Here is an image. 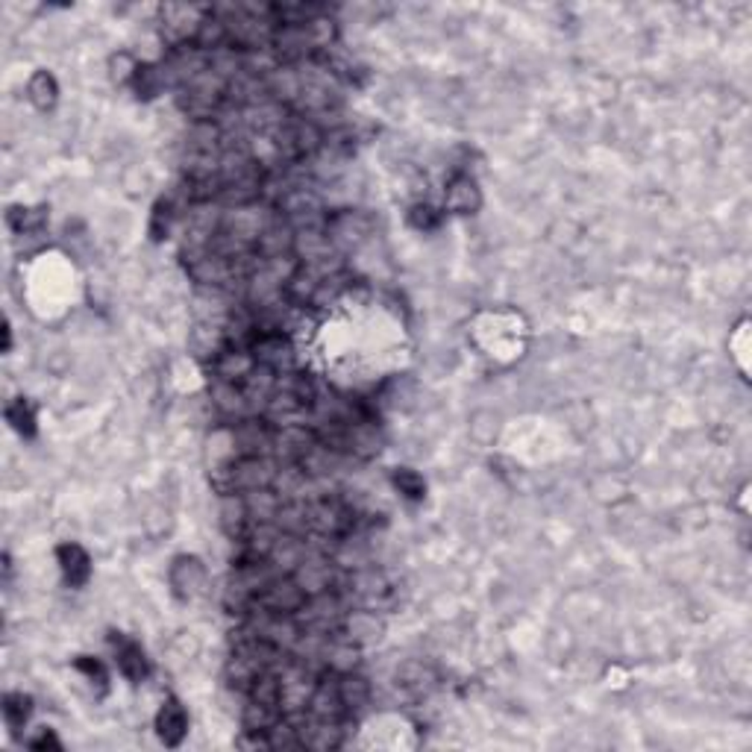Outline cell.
<instances>
[{"mask_svg":"<svg viewBox=\"0 0 752 752\" xmlns=\"http://www.w3.org/2000/svg\"><path fill=\"white\" fill-rule=\"evenodd\" d=\"M253 368H256V356L250 350H241V347H224L212 359V371L221 382L241 385Z\"/></svg>","mask_w":752,"mask_h":752,"instance_id":"277c9868","label":"cell"},{"mask_svg":"<svg viewBox=\"0 0 752 752\" xmlns=\"http://www.w3.org/2000/svg\"><path fill=\"white\" fill-rule=\"evenodd\" d=\"M276 470H280V462L271 459V456H235L230 462L233 491L247 494V491L271 488Z\"/></svg>","mask_w":752,"mask_h":752,"instance_id":"6da1fadb","label":"cell"},{"mask_svg":"<svg viewBox=\"0 0 752 752\" xmlns=\"http://www.w3.org/2000/svg\"><path fill=\"white\" fill-rule=\"evenodd\" d=\"M306 600H309V593L297 585V579L291 573H282V576L271 579L268 585L256 593V602H259V606L274 611V615H289V617H294L297 611L306 606Z\"/></svg>","mask_w":752,"mask_h":752,"instance_id":"7a4b0ae2","label":"cell"},{"mask_svg":"<svg viewBox=\"0 0 752 752\" xmlns=\"http://www.w3.org/2000/svg\"><path fill=\"white\" fill-rule=\"evenodd\" d=\"M339 694H341V702H344V708L350 711H359L368 706V699H371V685H368V679H362L359 673H344V676H339Z\"/></svg>","mask_w":752,"mask_h":752,"instance_id":"5b68a950","label":"cell"},{"mask_svg":"<svg viewBox=\"0 0 752 752\" xmlns=\"http://www.w3.org/2000/svg\"><path fill=\"white\" fill-rule=\"evenodd\" d=\"M397 485L409 491V497H421L423 494V482L418 477H412V473H397Z\"/></svg>","mask_w":752,"mask_h":752,"instance_id":"30bf717a","label":"cell"},{"mask_svg":"<svg viewBox=\"0 0 752 752\" xmlns=\"http://www.w3.org/2000/svg\"><path fill=\"white\" fill-rule=\"evenodd\" d=\"M4 715H6V720H9V726L18 729V726H21L24 720H27V715H29V699L21 697V694L9 697L6 706H4Z\"/></svg>","mask_w":752,"mask_h":752,"instance_id":"ba28073f","label":"cell"},{"mask_svg":"<svg viewBox=\"0 0 752 752\" xmlns=\"http://www.w3.org/2000/svg\"><path fill=\"white\" fill-rule=\"evenodd\" d=\"M159 732H162V738L168 740V744H176V740L183 738V732H185V715H183V708L176 706L174 699L162 708V715H159Z\"/></svg>","mask_w":752,"mask_h":752,"instance_id":"52a82bcc","label":"cell"},{"mask_svg":"<svg viewBox=\"0 0 752 752\" xmlns=\"http://www.w3.org/2000/svg\"><path fill=\"white\" fill-rule=\"evenodd\" d=\"M121 670L130 679H142L144 676V656H142V650L133 647V644L124 647V652H121Z\"/></svg>","mask_w":752,"mask_h":752,"instance_id":"9c48e42d","label":"cell"},{"mask_svg":"<svg viewBox=\"0 0 752 752\" xmlns=\"http://www.w3.org/2000/svg\"><path fill=\"white\" fill-rule=\"evenodd\" d=\"M282 720V708L280 706H265V702H256L247 697V706L241 711V723L244 729L253 732H268L271 726H276Z\"/></svg>","mask_w":752,"mask_h":752,"instance_id":"8992f818","label":"cell"},{"mask_svg":"<svg viewBox=\"0 0 752 752\" xmlns=\"http://www.w3.org/2000/svg\"><path fill=\"white\" fill-rule=\"evenodd\" d=\"M250 353L256 356V364H265V368H271L276 373L294 371V347L282 332H262L253 341Z\"/></svg>","mask_w":752,"mask_h":752,"instance_id":"3957f363","label":"cell"}]
</instances>
